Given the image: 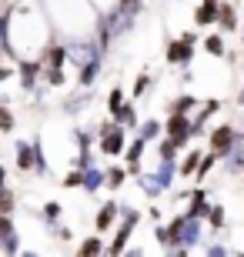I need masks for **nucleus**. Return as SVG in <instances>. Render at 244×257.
Masks as SVG:
<instances>
[{"instance_id": "obj_24", "label": "nucleus", "mask_w": 244, "mask_h": 257, "mask_svg": "<svg viewBox=\"0 0 244 257\" xmlns=\"http://www.w3.org/2000/svg\"><path fill=\"white\" fill-rule=\"evenodd\" d=\"M204 54H211V57H224V37H221V34H207L204 37Z\"/></svg>"}, {"instance_id": "obj_40", "label": "nucleus", "mask_w": 244, "mask_h": 257, "mask_svg": "<svg viewBox=\"0 0 244 257\" xmlns=\"http://www.w3.org/2000/svg\"><path fill=\"white\" fill-rule=\"evenodd\" d=\"M124 257H144V247H131V250H127Z\"/></svg>"}, {"instance_id": "obj_6", "label": "nucleus", "mask_w": 244, "mask_h": 257, "mask_svg": "<svg viewBox=\"0 0 244 257\" xmlns=\"http://www.w3.org/2000/svg\"><path fill=\"white\" fill-rule=\"evenodd\" d=\"M14 164H17L20 174H37V154H34V141H24L20 137L17 144H14Z\"/></svg>"}, {"instance_id": "obj_29", "label": "nucleus", "mask_w": 244, "mask_h": 257, "mask_svg": "<svg viewBox=\"0 0 244 257\" xmlns=\"http://www.w3.org/2000/svg\"><path fill=\"white\" fill-rule=\"evenodd\" d=\"M197 240H201V224L188 217V230H184V247H194Z\"/></svg>"}, {"instance_id": "obj_36", "label": "nucleus", "mask_w": 244, "mask_h": 257, "mask_svg": "<svg viewBox=\"0 0 244 257\" xmlns=\"http://www.w3.org/2000/svg\"><path fill=\"white\" fill-rule=\"evenodd\" d=\"M74 141H77V147H80V151H87L94 137H91V134H87V131H74Z\"/></svg>"}, {"instance_id": "obj_1", "label": "nucleus", "mask_w": 244, "mask_h": 257, "mask_svg": "<svg viewBox=\"0 0 244 257\" xmlns=\"http://www.w3.org/2000/svg\"><path fill=\"white\" fill-rule=\"evenodd\" d=\"M207 144H211V154H217V161H227L237 151V144H244V134L234 124H221L207 134Z\"/></svg>"}, {"instance_id": "obj_21", "label": "nucleus", "mask_w": 244, "mask_h": 257, "mask_svg": "<svg viewBox=\"0 0 244 257\" xmlns=\"http://www.w3.org/2000/svg\"><path fill=\"white\" fill-rule=\"evenodd\" d=\"M104 254V240L101 237H84L80 247H77V257H101Z\"/></svg>"}, {"instance_id": "obj_18", "label": "nucleus", "mask_w": 244, "mask_h": 257, "mask_svg": "<svg viewBox=\"0 0 244 257\" xmlns=\"http://www.w3.org/2000/svg\"><path fill=\"white\" fill-rule=\"evenodd\" d=\"M97 74H101V57L91 60V64H84L80 70H77V84H80V87H91L97 80Z\"/></svg>"}, {"instance_id": "obj_19", "label": "nucleus", "mask_w": 244, "mask_h": 257, "mask_svg": "<svg viewBox=\"0 0 244 257\" xmlns=\"http://www.w3.org/2000/svg\"><path fill=\"white\" fill-rule=\"evenodd\" d=\"M154 174H157V181L164 184V191H168L171 181H174V174H181L178 171V161H157V171H154Z\"/></svg>"}, {"instance_id": "obj_8", "label": "nucleus", "mask_w": 244, "mask_h": 257, "mask_svg": "<svg viewBox=\"0 0 244 257\" xmlns=\"http://www.w3.org/2000/svg\"><path fill=\"white\" fill-rule=\"evenodd\" d=\"M0 234H4V254L7 257H20V237L14 230V217L0 214Z\"/></svg>"}, {"instance_id": "obj_22", "label": "nucleus", "mask_w": 244, "mask_h": 257, "mask_svg": "<svg viewBox=\"0 0 244 257\" xmlns=\"http://www.w3.org/2000/svg\"><path fill=\"white\" fill-rule=\"evenodd\" d=\"M127 167H117V164H111V167H107V187H111V191H121L124 187V181H127Z\"/></svg>"}, {"instance_id": "obj_12", "label": "nucleus", "mask_w": 244, "mask_h": 257, "mask_svg": "<svg viewBox=\"0 0 244 257\" xmlns=\"http://www.w3.org/2000/svg\"><path fill=\"white\" fill-rule=\"evenodd\" d=\"M67 57H70V50L64 47V44H47V47L40 50V64L44 67H64L67 64Z\"/></svg>"}, {"instance_id": "obj_27", "label": "nucleus", "mask_w": 244, "mask_h": 257, "mask_svg": "<svg viewBox=\"0 0 244 257\" xmlns=\"http://www.w3.org/2000/svg\"><path fill=\"white\" fill-rule=\"evenodd\" d=\"M141 191L147 194V197H160V194H164V184L157 181V174H154V177H141Z\"/></svg>"}, {"instance_id": "obj_39", "label": "nucleus", "mask_w": 244, "mask_h": 257, "mask_svg": "<svg viewBox=\"0 0 244 257\" xmlns=\"http://www.w3.org/2000/svg\"><path fill=\"white\" fill-rule=\"evenodd\" d=\"M54 234H57V240H64V244H67V240H74V234H70V230H67V227H57Z\"/></svg>"}, {"instance_id": "obj_13", "label": "nucleus", "mask_w": 244, "mask_h": 257, "mask_svg": "<svg viewBox=\"0 0 244 257\" xmlns=\"http://www.w3.org/2000/svg\"><path fill=\"white\" fill-rule=\"evenodd\" d=\"M207 210H211V204H207V194L197 187V191L191 194V204H188V210H184V214H188L191 220H201V217H207Z\"/></svg>"}, {"instance_id": "obj_25", "label": "nucleus", "mask_w": 244, "mask_h": 257, "mask_svg": "<svg viewBox=\"0 0 244 257\" xmlns=\"http://www.w3.org/2000/svg\"><path fill=\"white\" fill-rule=\"evenodd\" d=\"M44 84H47V87H64L67 84L64 67H44Z\"/></svg>"}, {"instance_id": "obj_16", "label": "nucleus", "mask_w": 244, "mask_h": 257, "mask_svg": "<svg viewBox=\"0 0 244 257\" xmlns=\"http://www.w3.org/2000/svg\"><path fill=\"white\" fill-rule=\"evenodd\" d=\"M194 107H197V97L194 94H181V97H174V100H171L168 114H184V117H191V114H194Z\"/></svg>"}, {"instance_id": "obj_30", "label": "nucleus", "mask_w": 244, "mask_h": 257, "mask_svg": "<svg viewBox=\"0 0 244 257\" xmlns=\"http://www.w3.org/2000/svg\"><path fill=\"white\" fill-rule=\"evenodd\" d=\"M207 224H211L214 230L224 227V207H221V204H211V210H207Z\"/></svg>"}, {"instance_id": "obj_34", "label": "nucleus", "mask_w": 244, "mask_h": 257, "mask_svg": "<svg viewBox=\"0 0 244 257\" xmlns=\"http://www.w3.org/2000/svg\"><path fill=\"white\" fill-rule=\"evenodd\" d=\"M64 187H70V191H74V187H84V171H70L64 177Z\"/></svg>"}, {"instance_id": "obj_5", "label": "nucleus", "mask_w": 244, "mask_h": 257, "mask_svg": "<svg viewBox=\"0 0 244 257\" xmlns=\"http://www.w3.org/2000/svg\"><path fill=\"white\" fill-rule=\"evenodd\" d=\"M168 64H178V67H191V60H194V34H184V37L171 40L168 44Z\"/></svg>"}, {"instance_id": "obj_41", "label": "nucleus", "mask_w": 244, "mask_h": 257, "mask_svg": "<svg viewBox=\"0 0 244 257\" xmlns=\"http://www.w3.org/2000/svg\"><path fill=\"white\" fill-rule=\"evenodd\" d=\"M20 257H40L37 250H20Z\"/></svg>"}, {"instance_id": "obj_9", "label": "nucleus", "mask_w": 244, "mask_h": 257, "mask_svg": "<svg viewBox=\"0 0 244 257\" xmlns=\"http://www.w3.org/2000/svg\"><path fill=\"white\" fill-rule=\"evenodd\" d=\"M117 217H121V204H117V200H107V204H101V210L94 214V230H97V234H104V230L111 227Z\"/></svg>"}, {"instance_id": "obj_44", "label": "nucleus", "mask_w": 244, "mask_h": 257, "mask_svg": "<svg viewBox=\"0 0 244 257\" xmlns=\"http://www.w3.org/2000/svg\"><path fill=\"white\" fill-rule=\"evenodd\" d=\"M241 257H244V250H241Z\"/></svg>"}, {"instance_id": "obj_4", "label": "nucleus", "mask_w": 244, "mask_h": 257, "mask_svg": "<svg viewBox=\"0 0 244 257\" xmlns=\"http://www.w3.org/2000/svg\"><path fill=\"white\" fill-rule=\"evenodd\" d=\"M164 137H171V141L178 144V151H181V147H188L191 137H197L194 120L184 117V114H168V120H164Z\"/></svg>"}, {"instance_id": "obj_3", "label": "nucleus", "mask_w": 244, "mask_h": 257, "mask_svg": "<svg viewBox=\"0 0 244 257\" xmlns=\"http://www.w3.org/2000/svg\"><path fill=\"white\" fill-rule=\"evenodd\" d=\"M97 141H101L104 157H124V151H127V127L111 120V124H104L97 131Z\"/></svg>"}, {"instance_id": "obj_43", "label": "nucleus", "mask_w": 244, "mask_h": 257, "mask_svg": "<svg viewBox=\"0 0 244 257\" xmlns=\"http://www.w3.org/2000/svg\"><path fill=\"white\" fill-rule=\"evenodd\" d=\"M241 44H244V34H241Z\"/></svg>"}, {"instance_id": "obj_7", "label": "nucleus", "mask_w": 244, "mask_h": 257, "mask_svg": "<svg viewBox=\"0 0 244 257\" xmlns=\"http://www.w3.org/2000/svg\"><path fill=\"white\" fill-rule=\"evenodd\" d=\"M221 7H224L221 0H201V4H197V10H194V24L201 30H207L211 24H217V20H221Z\"/></svg>"}, {"instance_id": "obj_11", "label": "nucleus", "mask_w": 244, "mask_h": 257, "mask_svg": "<svg viewBox=\"0 0 244 257\" xmlns=\"http://www.w3.org/2000/svg\"><path fill=\"white\" fill-rule=\"evenodd\" d=\"M37 77H44V64L40 60H20V87L24 90H34Z\"/></svg>"}, {"instance_id": "obj_20", "label": "nucleus", "mask_w": 244, "mask_h": 257, "mask_svg": "<svg viewBox=\"0 0 244 257\" xmlns=\"http://www.w3.org/2000/svg\"><path fill=\"white\" fill-rule=\"evenodd\" d=\"M137 137H144V141H164V124L160 120H144L141 131H137Z\"/></svg>"}, {"instance_id": "obj_35", "label": "nucleus", "mask_w": 244, "mask_h": 257, "mask_svg": "<svg viewBox=\"0 0 244 257\" xmlns=\"http://www.w3.org/2000/svg\"><path fill=\"white\" fill-rule=\"evenodd\" d=\"M154 240H157L160 247H171V230L164 227V224H157V227H154Z\"/></svg>"}, {"instance_id": "obj_37", "label": "nucleus", "mask_w": 244, "mask_h": 257, "mask_svg": "<svg viewBox=\"0 0 244 257\" xmlns=\"http://www.w3.org/2000/svg\"><path fill=\"white\" fill-rule=\"evenodd\" d=\"M147 87H150V77H147V74H141V77H137V84H134V97H141Z\"/></svg>"}, {"instance_id": "obj_14", "label": "nucleus", "mask_w": 244, "mask_h": 257, "mask_svg": "<svg viewBox=\"0 0 244 257\" xmlns=\"http://www.w3.org/2000/svg\"><path fill=\"white\" fill-rule=\"evenodd\" d=\"M201 161H204V154H201V151H188L184 157H181V164H178L181 177H197V171H201Z\"/></svg>"}, {"instance_id": "obj_17", "label": "nucleus", "mask_w": 244, "mask_h": 257, "mask_svg": "<svg viewBox=\"0 0 244 257\" xmlns=\"http://www.w3.org/2000/svg\"><path fill=\"white\" fill-rule=\"evenodd\" d=\"M107 184V171H101V167H91V171H84V191L87 194H97Z\"/></svg>"}, {"instance_id": "obj_31", "label": "nucleus", "mask_w": 244, "mask_h": 257, "mask_svg": "<svg viewBox=\"0 0 244 257\" xmlns=\"http://www.w3.org/2000/svg\"><path fill=\"white\" fill-rule=\"evenodd\" d=\"M0 214H10L14 217V187H4V197H0Z\"/></svg>"}, {"instance_id": "obj_33", "label": "nucleus", "mask_w": 244, "mask_h": 257, "mask_svg": "<svg viewBox=\"0 0 244 257\" xmlns=\"http://www.w3.org/2000/svg\"><path fill=\"white\" fill-rule=\"evenodd\" d=\"M0 120H4V134L14 131V114H10V104H7V100L0 104Z\"/></svg>"}, {"instance_id": "obj_15", "label": "nucleus", "mask_w": 244, "mask_h": 257, "mask_svg": "<svg viewBox=\"0 0 244 257\" xmlns=\"http://www.w3.org/2000/svg\"><path fill=\"white\" fill-rule=\"evenodd\" d=\"M114 120H117V124H124L127 131H141V117H137V104H134V100H127V104L121 107V114L114 117Z\"/></svg>"}, {"instance_id": "obj_28", "label": "nucleus", "mask_w": 244, "mask_h": 257, "mask_svg": "<svg viewBox=\"0 0 244 257\" xmlns=\"http://www.w3.org/2000/svg\"><path fill=\"white\" fill-rule=\"evenodd\" d=\"M60 204H57V200H47V204H44V224H47V227H54L57 220H60Z\"/></svg>"}, {"instance_id": "obj_2", "label": "nucleus", "mask_w": 244, "mask_h": 257, "mask_svg": "<svg viewBox=\"0 0 244 257\" xmlns=\"http://www.w3.org/2000/svg\"><path fill=\"white\" fill-rule=\"evenodd\" d=\"M137 224H141V210L124 204V207H121V227H117L111 247H107V257H124V254H127V240H131V234H134Z\"/></svg>"}, {"instance_id": "obj_32", "label": "nucleus", "mask_w": 244, "mask_h": 257, "mask_svg": "<svg viewBox=\"0 0 244 257\" xmlns=\"http://www.w3.org/2000/svg\"><path fill=\"white\" fill-rule=\"evenodd\" d=\"M214 164H217V154L207 151V154H204V161H201V171H197V181H204L207 174H211V167H214Z\"/></svg>"}, {"instance_id": "obj_42", "label": "nucleus", "mask_w": 244, "mask_h": 257, "mask_svg": "<svg viewBox=\"0 0 244 257\" xmlns=\"http://www.w3.org/2000/svg\"><path fill=\"white\" fill-rule=\"evenodd\" d=\"M174 257H188V247H178V250H174Z\"/></svg>"}, {"instance_id": "obj_10", "label": "nucleus", "mask_w": 244, "mask_h": 257, "mask_svg": "<svg viewBox=\"0 0 244 257\" xmlns=\"http://www.w3.org/2000/svg\"><path fill=\"white\" fill-rule=\"evenodd\" d=\"M144 147H147V141L144 137H134V144H127V151H124V167L137 177L141 174V154H144Z\"/></svg>"}, {"instance_id": "obj_23", "label": "nucleus", "mask_w": 244, "mask_h": 257, "mask_svg": "<svg viewBox=\"0 0 244 257\" xmlns=\"http://www.w3.org/2000/svg\"><path fill=\"white\" fill-rule=\"evenodd\" d=\"M124 104H127V100H124V90H121V87H111V94H107V114H111V120L121 114Z\"/></svg>"}, {"instance_id": "obj_26", "label": "nucleus", "mask_w": 244, "mask_h": 257, "mask_svg": "<svg viewBox=\"0 0 244 257\" xmlns=\"http://www.w3.org/2000/svg\"><path fill=\"white\" fill-rule=\"evenodd\" d=\"M217 24H221V30H224V34L237 30V14H234V7H231V4H224V7H221V20H217Z\"/></svg>"}, {"instance_id": "obj_38", "label": "nucleus", "mask_w": 244, "mask_h": 257, "mask_svg": "<svg viewBox=\"0 0 244 257\" xmlns=\"http://www.w3.org/2000/svg\"><path fill=\"white\" fill-rule=\"evenodd\" d=\"M207 257H227L224 244H207Z\"/></svg>"}]
</instances>
